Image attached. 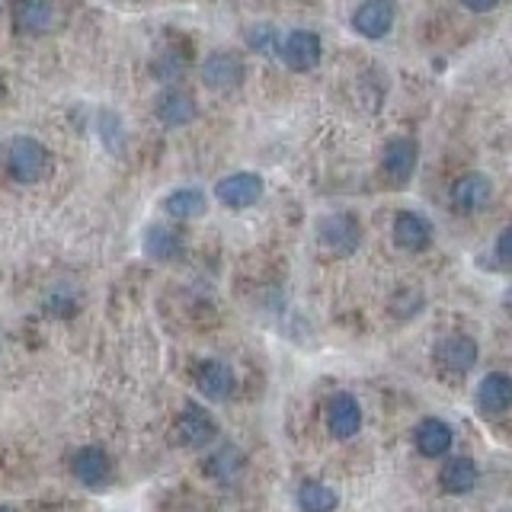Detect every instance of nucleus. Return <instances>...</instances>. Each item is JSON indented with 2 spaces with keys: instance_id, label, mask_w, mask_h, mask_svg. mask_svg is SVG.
Here are the masks:
<instances>
[{
  "instance_id": "f257e3e1",
  "label": "nucleus",
  "mask_w": 512,
  "mask_h": 512,
  "mask_svg": "<svg viewBox=\"0 0 512 512\" xmlns=\"http://www.w3.org/2000/svg\"><path fill=\"white\" fill-rule=\"evenodd\" d=\"M7 170L16 183H39L52 170V157H48V148L39 138L16 135L7 144Z\"/></svg>"
},
{
  "instance_id": "f03ea898",
  "label": "nucleus",
  "mask_w": 512,
  "mask_h": 512,
  "mask_svg": "<svg viewBox=\"0 0 512 512\" xmlns=\"http://www.w3.org/2000/svg\"><path fill=\"white\" fill-rule=\"evenodd\" d=\"M317 240L327 253L349 256V253H356L362 244V228L352 215H327L317 224Z\"/></svg>"
},
{
  "instance_id": "7ed1b4c3",
  "label": "nucleus",
  "mask_w": 512,
  "mask_h": 512,
  "mask_svg": "<svg viewBox=\"0 0 512 512\" xmlns=\"http://www.w3.org/2000/svg\"><path fill=\"white\" fill-rule=\"evenodd\" d=\"M215 432H218V423L212 420V413L196 404H186V410L176 416V423H173V436L183 448H202L215 439Z\"/></svg>"
},
{
  "instance_id": "20e7f679",
  "label": "nucleus",
  "mask_w": 512,
  "mask_h": 512,
  "mask_svg": "<svg viewBox=\"0 0 512 512\" xmlns=\"http://www.w3.org/2000/svg\"><path fill=\"white\" fill-rule=\"evenodd\" d=\"M416 157H420V151H416L413 138H394V141H388V144H384V154H381L384 180H388L391 186H407L413 170H416Z\"/></svg>"
},
{
  "instance_id": "39448f33",
  "label": "nucleus",
  "mask_w": 512,
  "mask_h": 512,
  "mask_svg": "<svg viewBox=\"0 0 512 512\" xmlns=\"http://www.w3.org/2000/svg\"><path fill=\"white\" fill-rule=\"evenodd\" d=\"M320 52H324V48H320V36L311 29L288 32L279 45V55L292 71H314L320 64Z\"/></svg>"
},
{
  "instance_id": "423d86ee",
  "label": "nucleus",
  "mask_w": 512,
  "mask_h": 512,
  "mask_svg": "<svg viewBox=\"0 0 512 512\" xmlns=\"http://www.w3.org/2000/svg\"><path fill=\"white\" fill-rule=\"evenodd\" d=\"M202 84L218 93L237 90L244 84V61H240L234 52H212L202 64Z\"/></svg>"
},
{
  "instance_id": "0eeeda50",
  "label": "nucleus",
  "mask_w": 512,
  "mask_h": 512,
  "mask_svg": "<svg viewBox=\"0 0 512 512\" xmlns=\"http://www.w3.org/2000/svg\"><path fill=\"white\" fill-rule=\"evenodd\" d=\"M263 196V180L256 173H231L218 180L215 186V199L228 208H250Z\"/></svg>"
},
{
  "instance_id": "6e6552de",
  "label": "nucleus",
  "mask_w": 512,
  "mask_h": 512,
  "mask_svg": "<svg viewBox=\"0 0 512 512\" xmlns=\"http://www.w3.org/2000/svg\"><path fill=\"white\" fill-rule=\"evenodd\" d=\"M394 26V0H365L352 13V29L365 39H384Z\"/></svg>"
},
{
  "instance_id": "1a4fd4ad",
  "label": "nucleus",
  "mask_w": 512,
  "mask_h": 512,
  "mask_svg": "<svg viewBox=\"0 0 512 512\" xmlns=\"http://www.w3.org/2000/svg\"><path fill=\"white\" fill-rule=\"evenodd\" d=\"M71 471L74 477L80 480L84 487L90 490H103L109 484V455L103 452V448H96V445H84V448H77L74 458H71Z\"/></svg>"
},
{
  "instance_id": "9d476101",
  "label": "nucleus",
  "mask_w": 512,
  "mask_h": 512,
  "mask_svg": "<svg viewBox=\"0 0 512 512\" xmlns=\"http://www.w3.org/2000/svg\"><path fill=\"white\" fill-rule=\"evenodd\" d=\"M327 429L333 432L336 439H352V436H359V429H362V407H359V400L340 391V394H333L330 397V404H327Z\"/></svg>"
},
{
  "instance_id": "9b49d317",
  "label": "nucleus",
  "mask_w": 512,
  "mask_h": 512,
  "mask_svg": "<svg viewBox=\"0 0 512 512\" xmlns=\"http://www.w3.org/2000/svg\"><path fill=\"white\" fill-rule=\"evenodd\" d=\"M58 13L52 0H16L13 7V26L23 36H42L55 26Z\"/></svg>"
},
{
  "instance_id": "f8f14e48",
  "label": "nucleus",
  "mask_w": 512,
  "mask_h": 512,
  "mask_svg": "<svg viewBox=\"0 0 512 512\" xmlns=\"http://www.w3.org/2000/svg\"><path fill=\"white\" fill-rule=\"evenodd\" d=\"M234 372H231V365L228 362H221V359H205L199 362L196 368V388L202 397L208 400H228L234 394Z\"/></svg>"
},
{
  "instance_id": "ddd939ff",
  "label": "nucleus",
  "mask_w": 512,
  "mask_h": 512,
  "mask_svg": "<svg viewBox=\"0 0 512 512\" xmlns=\"http://www.w3.org/2000/svg\"><path fill=\"white\" fill-rule=\"evenodd\" d=\"M436 362L442 372H452V375H464L471 372L474 362H477V343L471 336H445V340L436 346Z\"/></svg>"
},
{
  "instance_id": "4468645a",
  "label": "nucleus",
  "mask_w": 512,
  "mask_h": 512,
  "mask_svg": "<svg viewBox=\"0 0 512 512\" xmlns=\"http://www.w3.org/2000/svg\"><path fill=\"white\" fill-rule=\"evenodd\" d=\"M154 116L167 128H180L199 116V103L186 90H164L154 103Z\"/></svg>"
},
{
  "instance_id": "2eb2a0df",
  "label": "nucleus",
  "mask_w": 512,
  "mask_h": 512,
  "mask_svg": "<svg viewBox=\"0 0 512 512\" xmlns=\"http://www.w3.org/2000/svg\"><path fill=\"white\" fill-rule=\"evenodd\" d=\"M144 253L151 256V260H160V263H170V260H180L186 244H183V234L170 228V224L157 221L151 224L148 231H144V240H141Z\"/></svg>"
},
{
  "instance_id": "dca6fc26",
  "label": "nucleus",
  "mask_w": 512,
  "mask_h": 512,
  "mask_svg": "<svg viewBox=\"0 0 512 512\" xmlns=\"http://www.w3.org/2000/svg\"><path fill=\"white\" fill-rule=\"evenodd\" d=\"M413 442H416V452L423 458H442L448 455V448H452L455 432L448 423L436 420V416H426V420L413 429Z\"/></svg>"
},
{
  "instance_id": "f3484780",
  "label": "nucleus",
  "mask_w": 512,
  "mask_h": 512,
  "mask_svg": "<svg viewBox=\"0 0 512 512\" xmlns=\"http://www.w3.org/2000/svg\"><path fill=\"white\" fill-rule=\"evenodd\" d=\"M477 407L487 416H496L512 407V375L503 372H490L484 381L477 384Z\"/></svg>"
},
{
  "instance_id": "a211bd4d",
  "label": "nucleus",
  "mask_w": 512,
  "mask_h": 512,
  "mask_svg": "<svg viewBox=\"0 0 512 512\" xmlns=\"http://www.w3.org/2000/svg\"><path fill=\"white\" fill-rule=\"evenodd\" d=\"M432 240V228L429 221L420 218L416 212H400L394 218V244L407 253H420Z\"/></svg>"
},
{
  "instance_id": "6ab92c4d",
  "label": "nucleus",
  "mask_w": 512,
  "mask_h": 512,
  "mask_svg": "<svg viewBox=\"0 0 512 512\" xmlns=\"http://www.w3.org/2000/svg\"><path fill=\"white\" fill-rule=\"evenodd\" d=\"M439 484L445 493H468L474 484H477V464L468 458V455H452L439 471Z\"/></svg>"
},
{
  "instance_id": "aec40b11",
  "label": "nucleus",
  "mask_w": 512,
  "mask_h": 512,
  "mask_svg": "<svg viewBox=\"0 0 512 512\" xmlns=\"http://www.w3.org/2000/svg\"><path fill=\"white\" fill-rule=\"evenodd\" d=\"M208 208V196L196 186H186V189H173L170 196L164 199V212L176 221H192V218H202Z\"/></svg>"
},
{
  "instance_id": "412c9836",
  "label": "nucleus",
  "mask_w": 512,
  "mask_h": 512,
  "mask_svg": "<svg viewBox=\"0 0 512 512\" xmlns=\"http://www.w3.org/2000/svg\"><path fill=\"white\" fill-rule=\"evenodd\" d=\"M452 202L461 208V212H477V208H484L490 202V183L487 176L480 173H471V176H461L452 189Z\"/></svg>"
},
{
  "instance_id": "4be33fe9",
  "label": "nucleus",
  "mask_w": 512,
  "mask_h": 512,
  "mask_svg": "<svg viewBox=\"0 0 512 512\" xmlns=\"http://www.w3.org/2000/svg\"><path fill=\"white\" fill-rule=\"evenodd\" d=\"M340 496L333 487H327L324 480H304L298 487V509L301 512H333Z\"/></svg>"
},
{
  "instance_id": "5701e85b",
  "label": "nucleus",
  "mask_w": 512,
  "mask_h": 512,
  "mask_svg": "<svg viewBox=\"0 0 512 512\" xmlns=\"http://www.w3.org/2000/svg\"><path fill=\"white\" fill-rule=\"evenodd\" d=\"M250 48L253 52H263V55H272V52H279V36H276V29L272 26H256V29H250Z\"/></svg>"
},
{
  "instance_id": "b1692460",
  "label": "nucleus",
  "mask_w": 512,
  "mask_h": 512,
  "mask_svg": "<svg viewBox=\"0 0 512 512\" xmlns=\"http://www.w3.org/2000/svg\"><path fill=\"white\" fill-rule=\"evenodd\" d=\"M154 74H157V77H164V80L180 77V74H183V58H176V55H164V58L157 61Z\"/></svg>"
},
{
  "instance_id": "393cba45",
  "label": "nucleus",
  "mask_w": 512,
  "mask_h": 512,
  "mask_svg": "<svg viewBox=\"0 0 512 512\" xmlns=\"http://www.w3.org/2000/svg\"><path fill=\"white\" fill-rule=\"evenodd\" d=\"M496 260L503 266H512V228H506L500 237H496Z\"/></svg>"
},
{
  "instance_id": "a878e982",
  "label": "nucleus",
  "mask_w": 512,
  "mask_h": 512,
  "mask_svg": "<svg viewBox=\"0 0 512 512\" xmlns=\"http://www.w3.org/2000/svg\"><path fill=\"white\" fill-rule=\"evenodd\" d=\"M461 4L468 7L471 13H487V10L496 7V0H461Z\"/></svg>"
},
{
  "instance_id": "bb28decb",
  "label": "nucleus",
  "mask_w": 512,
  "mask_h": 512,
  "mask_svg": "<svg viewBox=\"0 0 512 512\" xmlns=\"http://www.w3.org/2000/svg\"><path fill=\"white\" fill-rule=\"evenodd\" d=\"M506 304H509V308H512V292H509V298H506Z\"/></svg>"
},
{
  "instance_id": "cd10ccee",
  "label": "nucleus",
  "mask_w": 512,
  "mask_h": 512,
  "mask_svg": "<svg viewBox=\"0 0 512 512\" xmlns=\"http://www.w3.org/2000/svg\"><path fill=\"white\" fill-rule=\"evenodd\" d=\"M0 100H4V90H0Z\"/></svg>"
},
{
  "instance_id": "c85d7f7f",
  "label": "nucleus",
  "mask_w": 512,
  "mask_h": 512,
  "mask_svg": "<svg viewBox=\"0 0 512 512\" xmlns=\"http://www.w3.org/2000/svg\"><path fill=\"white\" fill-rule=\"evenodd\" d=\"M0 512H10V509H0Z\"/></svg>"
}]
</instances>
